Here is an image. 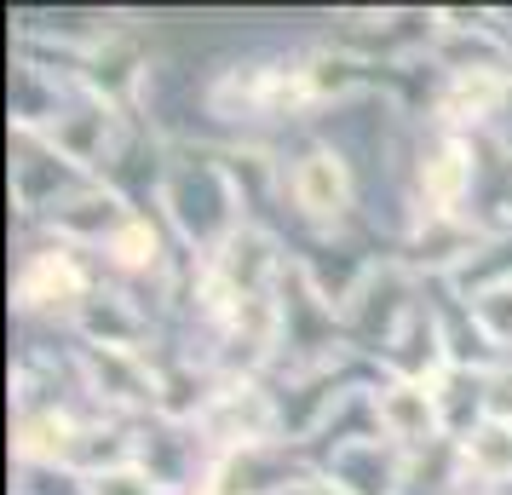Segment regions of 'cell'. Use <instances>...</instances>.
Here are the masks:
<instances>
[{
	"instance_id": "3957f363",
	"label": "cell",
	"mask_w": 512,
	"mask_h": 495,
	"mask_svg": "<svg viewBox=\"0 0 512 495\" xmlns=\"http://www.w3.org/2000/svg\"><path fill=\"white\" fill-rule=\"evenodd\" d=\"M87 277H81V260L75 248H41L24 260V277H18V306L24 311H58V306H87Z\"/></svg>"
},
{
	"instance_id": "6da1fadb",
	"label": "cell",
	"mask_w": 512,
	"mask_h": 495,
	"mask_svg": "<svg viewBox=\"0 0 512 495\" xmlns=\"http://www.w3.org/2000/svg\"><path fill=\"white\" fill-rule=\"evenodd\" d=\"M282 190H288V202H294V213H300V219L334 225V219L351 208V167H346V156H340V150L317 144V150H305V156H294V162H288Z\"/></svg>"
},
{
	"instance_id": "5b68a950",
	"label": "cell",
	"mask_w": 512,
	"mask_h": 495,
	"mask_svg": "<svg viewBox=\"0 0 512 495\" xmlns=\"http://www.w3.org/2000/svg\"><path fill=\"white\" fill-rule=\"evenodd\" d=\"M466 317H472V329L484 334L489 346H512V277L478 288L472 306H466Z\"/></svg>"
},
{
	"instance_id": "277c9868",
	"label": "cell",
	"mask_w": 512,
	"mask_h": 495,
	"mask_svg": "<svg viewBox=\"0 0 512 495\" xmlns=\"http://www.w3.org/2000/svg\"><path fill=\"white\" fill-rule=\"evenodd\" d=\"M461 461L478 484H507L512 478V426L507 421H489L478 432L461 438Z\"/></svg>"
},
{
	"instance_id": "7a4b0ae2",
	"label": "cell",
	"mask_w": 512,
	"mask_h": 495,
	"mask_svg": "<svg viewBox=\"0 0 512 495\" xmlns=\"http://www.w3.org/2000/svg\"><path fill=\"white\" fill-rule=\"evenodd\" d=\"M438 380H386V386H374V421L392 444H432V432L443 421Z\"/></svg>"
}]
</instances>
